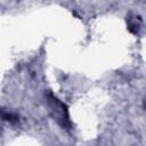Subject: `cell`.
<instances>
[{"label": "cell", "instance_id": "6da1fadb", "mask_svg": "<svg viewBox=\"0 0 146 146\" xmlns=\"http://www.w3.org/2000/svg\"><path fill=\"white\" fill-rule=\"evenodd\" d=\"M128 29L131 33H135L137 34L139 29H140V21H139V17H132V18H129V22H128Z\"/></svg>", "mask_w": 146, "mask_h": 146}]
</instances>
